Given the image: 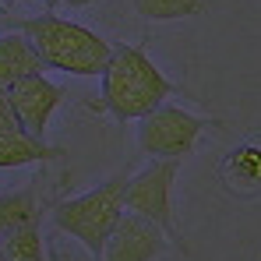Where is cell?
<instances>
[{"label":"cell","mask_w":261,"mask_h":261,"mask_svg":"<svg viewBox=\"0 0 261 261\" xmlns=\"http://www.w3.org/2000/svg\"><path fill=\"white\" fill-rule=\"evenodd\" d=\"M18 127V117H14V106H11V92L0 85V130Z\"/></svg>","instance_id":"obj_14"},{"label":"cell","mask_w":261,"mask_h":261,"mask_svg":"<svg viewBox=\"0 0 261 261\" xmlns=\"http://www.w3.org/2000/svg\"><path fill=\"white\" fill-rule=\"evenodd\" d=\"M0 261H4V254H0Z\"/></svg>","instance_id":"obj_17"},{"label":"cell","mask_w":261,"mask_h":261,"mask_svg":"<svg viewBox=\"0 0 261 261\" xmlns=\"http://www.w3.org/2000/svg\"><path fill=\"white\" fill-rule=\"evenodd\" d=\"M67 7H88V4H99V0H64Z\"/></svg>","instance_id":"obj_15"},{"label":"cell","mask_w":261,"mask_h":261,"mask_svg":"<svg viewBox=\"0 0 261 261\" xmlns=\"http://www.w3.org/2000/svg\"><path fill=\"white\" fill-rule=\"evenodd\" d=\"M18 32L36 46L46 71H64L74 78H95L102 74L113 43H106L99 32H92L78 21L57 18V14H36V18H18Z\"/></svg>","instance_id":"obj_2"},{"label":"cell","mask_w":261,"mask_h":261,"mask_svg":"<svg viewBox=\"0 0 261 261\" xmlns=\"http://www.w3.org/2000/svg\"><path fill=\"white\" fill-rule=\"evenodd\" d=\"M43 60L36 53V46L29 43L21 32H4L0 36V85L11 88L21 78H32V74H43Z\"/></svg>","instance_id":"obj_10"},{"label":"cell","mask_w":261,"mask_h":261,"mask_svg":"<svg viewBox=\"0 0 261 261\" xmlns=\"http://www.w3.org/2000/svg\"><path fill=\"white\" fill-rule=\"evenodd\" d=\"M43 212H46V198H43V191H39V180L25 184L21 191L0 194V237H7L18 226L43 222Z\"/></svg>","instance_id":"obj_11"},{"label":"cell","mask_w":261,"mask_h":261,"mask_svg":"<svg viewBox=\"0 0 261 261\" xmlns=\"http://www.w3.org/2000/svg\"><path fill=\"white\" fill-rule=\"evenodd\" d=\"M0 254H4V261H49L39 222L18 226L7 237H0Z\"/></svg>","instance_id":"obj_12"},{"label":"cell","mask_w":261,"mask_h":261,"mask_svg":"<svg viewBox=\"0 0 261 261\" xmlns=\"http://www.w3.org/2000/svg\"><path fill=\"white\" fill-rule=\"evenodd\" d=\"M4 7H14V4H25V0H0Z\"/></svg>","instance_id":"obj_16"},{"label":"cell","mask_w":261,"mask_h":261,"mask_svg":"<svg viewBox=\"0 0 261 261\" xmlns=\"http://www.w3.org/2000/svg\"><path fill=\"white\" fill-rule=\"evenodd\" d=\"M219 124L222 120H216V117H198V113H187L184 106L163 102L138 120V148L152 159H180L184 163V155L194 152L198 138Z\"/></svg>","instance_id":"obj_5"},{"label":"cell","mask_w":261,"mask_h":261,"mask_svg":"<svg viewBox=\"0 0 261 261\" xmlns=\"http://www.w3.org/2000/svg\"><path fill=\"white\" fill-rule=\"evenodd\" d=\"M180 173V159H152L148 166H141L134 176H127L124 187V212L152 222L170 247L187 254V244L176 229V216H173V184Z\"/></svg>","instance_id":"obj_4"},{"label":"cell","mask_w":261,"mask_h":261,"mask_svg":"<svg viewBox=\"0 0 261 261\" xmlns=\"http://www.w3.org/2000/svg\"><path fill=\"white\" fill-rule=\"evenodd\" d=\"M102 110L127 124V120H141L145 113H152L155 106H163L170 95L180 92L173 78H166L155 60L141 49V46H113L106 67H102Z\"/></svg>","instance_id":"obj_1"},{"label":"cell","mask_w":261,"mask_h":261,"mask_svg":"<svg viewBox=\"0 0 261 261\" xmlns=\"http://www.w3.org/2000/svg\"><path fill=\"white\" fill-rule=\"evenodd\" d=\"M219 176L226 184L229 194L237 198H251L261 191V148L258 145H237L226 152L222 166H219Z\"/></svg>","instance_id":"obj_9"},{"label":"cell","mask_w":261,"mask_h":261,"mask_svg":"<svg viewBox=\"0 0 261 261\" xmlns=\"http://www.w3.org/2000/svg\"><path fill=\"white\" fill-rule=\"evenodd\" d=\"M166 251H170V240L152 222L124 212L95 261H159Z\"/></svg>","instance_id":"obj_6"},{"label":"cell","mask_w":261,"mask_h":261,"mask_svg":"<svg viewBox=\"0 0 261 261\" xmlns=\"http://www.w3.org/2000/svg\"><path fill=\"white\" fill-rule=\"evenodd\" d=\"M11 92V106H14V117H18V127L43 138L49 127V117L57 113V106L64 102L67 88L53 85L46 74H32V78H21L7 88Z\"/></svg>","instance_id":"obj_7"},{"label":"cell","mask_w":261,"mask_h":261,"mask_svg":"<svg viewBox=\"0 0 261 261\" xmlns=\"http://www.w3.org/2000/svg\"><path fill=\"white\" fill-rule=\"evenodd\" d=\"M134 11L145 21H180L201 18L208 11V0H134Z\"/></svg>","instance_id":"obj_13"},{"label":"cell","mask_w":261,"mask_h":261,"mask_svg":"<svg viewBox=\"0 0 261 261\" xmlns=\"http://www.w3.org/2000/svg\"><path fill=\"white\" fill-rule=\"evenodd\" d=\"M130 173H117L102 180L99 187H92L85 194L64 198L53 205V226L67 237H74L92 258H99L106 237L113 233L117 219L124 216V187H127Z\"/></svg>","instance_id":"obj_3"},{"label":"cell","mask_w":261,"mask_h":261,"mask_svg":"<svg viewBox=\"0 0 261 261\" xmlns=\"http://www.w3.org/2000/svg\"><path fill=\"white\" fill-rule=\"evenodd\" d=\"M49 159H67L64 148L46 145V138H36L21 127L0 130V170L29 166V163H49Z\"/></svg>","instance_id":"obj_8"}]
</instances>
